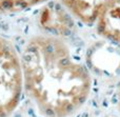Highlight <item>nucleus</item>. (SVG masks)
Segmentation results:
<instances>
[{"label":"nucleus","mask_w":120,"mask_h":117,"mask_svg":"<svg viewBox=\"0 0 120 117\" xmlns=\"http://www.w3.org/2000/svg\"><path fill=\"white\" fill-rule=\"evenodd\" d=\"M20 62L23 84L46 117H68L86 101L91 92L89 72L58 38H31L21 52Z\"/></svg>","instance_id":"f257e3e1"},{"label":"nucleus","mask_w":120,"mask_h":117,"mask_svg":"<svg viewBox=\"0 0 120 117\" xmlns=\"http://www.w3.org/2000/svg\"><path fill=\"white\" fill-rule=\"evenodd\" d=\"M22 87L20 57L10 41L0 38V117H8L14 112Z\"/></svg>","instance_id":"f03ea898"},{"label":"nucleus","mask_w":120,"mask_h":117,"mask_svg":"<svg viewBox=\"0 0 120 117\" xmlns=\"http://www.w3.org/2000/svg\"><path fill=\"white\" fill-rule=\"evenodd\" d=\"M97 31L102 37L120 44V0H109L97 19Z\"/></svg>","instance_id":"7ed1b4c3"},{"label":"nucleus","mask_w":120,"mask_h":117,"mask_svg":"<svg viewBox=\"0 0 120 117\" xmlns=\"http://www.w3.org/2000/svg\"><path fill=\"white\" fill-rule=\"evenodd\" d=\"M109 0H61L62 4L85 24L97 21L102 8Z\"/></svg>","instance_id":"20e7f679"},{"label":"nucleus","mask_w":120,"mask_h":117,"mask_svg":"<svg viewBox=\"0 0 120 117\" xmlns=\"http://www.w3.org/2000/svg\"><path fill=\"white\" fill-rule=\"evenodd\" d=\"M41 23L45 25L46 29L59 33L61 31H66L68 23L70 22L65 13L61 12L60 8H48L42 16Z\"/></svg>","instance_id":"39448f33"},{"label":"nucleus","mask_w":120,"mask_h":117,"mask_svg":"<svg viewBox=\"0 0 120 117\" xmlns=\"http://www.w3.org/2000/svg\"><path fill=\"white\" fill-rule=\"evenodd\" d=\"M48 0H0V15L21 12Z\"/></svg>","instance_id":"423d86ee"},{"label":"nucleus","mask_w":120,"mask_h":117,"mask_svg":"<svg viewBox=\"0 0 120 117\" xmlns=\"http://www.w3.org/2000/svg\"><path fill=\"white\" fill-rule=\"evenodd\" d=\"M118 107L120 110V84H119V91H118Z\"/></svg>","instance_id":"0eeeda50"}]
</instances>
